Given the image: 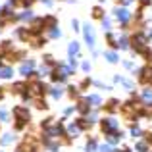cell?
<instances>
[{"instance_id":"obj_1","label":"cell","mask_w":152,"mask_h":152,"mask_svg":"<svg viewBox=\"0 0 152 152\" xmlns=\"http://www.w3.org/2000/svg\"><path fill=\"white\" fill-rule=\"evenodd\" d=\"M100 127H102L104 135H108V133H112V131L118 129V121H115V119L106 118V119H102V121H100Z\"/></svg>"},{"instance_id":"obj_2","label":"cell","mask_w":152,"mask_h":152,"mask_svg":"<svg viewBox=\"0 0 152 152\" xmlns=\"http://www.w3.org/2000/svg\"><path fill=\"white\" fill-rule=\"evenodd\" d=\"M121 137H123L121 131H112V133L106 135V141H108V145H115V142L121 141Z\"/></svg>"},{"instance_id":"obj_3","label":"cell","mask_w":152,"mask_h":152,"mask_svg":"<svg viewBox=\"0 0 152 152\" xmlns=\"http://www.w3.org/2000/svg\"><path fill=\"white\" fill-rule=\"evenodd\" d=\"M85 39H87V45L89 46L94 45V33H93V29H91L89 25H87V29H85Z\"/></svg>"},{"instance_id":"obj_4","label":"cell","mask_w":152,"mask_h":152,"mask_svg":"<svg viewBox=\"0 0 152 152\" xmlns=\"http://www.w3.org/2000/svg\"><path fill=\"white\" fill-rule=\"evenodd\" d=\"M33 66H35V62H33V60H29L27 64H23V66H21V73L25 75V77H27L29 73H33V71H31V69H33Z\"/></svg>"},{"instance_id":"obj_5","label":"cell","mask_w":152,"mask_h":152,"mask_svg":"<svg viewBox=\"0 0 152 152\" xmlns=\"http://www.w3.org/2000/svg\"><path fill=\"white\" fill-rule=\"evenodd\" d=\"M115 18H118L119 21H127V19H129V12L123 10V8L121 10H115Z\"/></svg>"},{"instance_id":"obj_6","label":"cell","mask_w":152,"mask_h":152,"mask_svg":"<svg viewBox=\"0 0 152 152\" xmlns=\"http://www.w3.org/2000/svg\"><path fill=\"white\" fill-rule=\"evenodd\" d=\"M79 131H81V129H79L77 123H71V125H67V135H69V137H77Z\"/></svg>"},{"instance_id":"obj_7","label":"cell","mask_w":152,"mask_h":152,"mask_svg":"<svg viewBox=\"0 0 152 152\" xmlns=\"http://www.w3.org/2000/svg\"><path fill=\"white\" fill-rule=\"evenodd\" d=\"M42 25H46V29H52V27L56 25V18L54 15H46V18L42 19Z\"/></svg>"},{"instance_id":"obj_8","label":"cell","mask_w":152,"mask_h":152,"mask_svg":"<svg viewBox=\"0 0 152 152\" xmlns=\"http://www.w3.org/2000/svg\"><path fill=\"white\" fill-rule=\"evenodd\" d=\"M79 125V129H83V131H87V129H91V121H87L85 118H79L77 121H75Z\"/></svg>"},{"instance_id":"obj_9","label":"cell","mask_w":152,"mask_h":152,"mask_svg":"<svg viewBox=\"0 0 152 152\" xmlns=\"http://www.w3.org/2000/svg\"><path fill=\"white\" fill-rule=\"evenodd\" d=\"M106 112H114V110H118V100H115V98H110V100L106 102Z\"/></svg>"},{"instance_id":"obj_10","label":"cell","mask_w":152,"mask_h":152,"mask_svg":"<svg viewBox=\"0 0 152 152\" xmlns=\"http://www.w3.org/2000/svg\"><path fill=\"white\" fill-rule=\"evenodd\" d=\"M12 75H14L12 67H0V77H2V79H10Z\"/></svg>"},{"instance_id":"obj_11","label":"cell","mask_w":152,"mask_h":152,"mask_svg":"<svg viewBox=\"0 0 152 152\" xmlns=\"http://www.w3.org/2000/svg\"><path fill=\"white\" fill-rule=\"evenodd\" d=\"M85 152H98V146H96V141H94V139H91V141L87 142Z\"/></svg>"},{"instance_id":"obj_12","label":"cell","mask_w":152,"mask_h":152,"mask_svg":"<svg viewBox=\"0 0 152 152\" xmlns=\"http://www.w3.org/2000/svg\"><path fill=\"white\" fill-rule=\"evenodd\" d=\"M148 150H152V146H150L146 141H141V142L137 145V152H148Z\"/></svg>"},{"instance_id":"obj_13","label":"cell","mask_w":152,"mask_h":152,"mask_svg":"<svg viewBox=\"0 0 152 152\" xmlns=\"http://www.w3.org/2000/svg\"><path fill=\"white\" fill-rule=\"evenodd\" d=\"M77 110L81 112V114H89V102H87V100H81V102L77 104Z\"/></svg>"},{"instance_id":"obj_14","label":"cell","mask_w":152,"mask_h":152,"mask_svg":"<svg viewBox=\"0 0 152 152\" xmlns=\"http://www.w3.org/2000/svg\"><path fill=\"white\" fill-rule=\"evenodd\" d=\"M87 102H93V106H100V96H98V94H91V96L87 98Z\"/></svg>"},{"instance_id":"obj_15","label":"cell","mask_w":152,"mask_h":152,"mask_svg":"<svg viewBox=\"0 0 152 152\" xmlns=\"http://www.w3.org/2000/svg\"><path fill=\"white\" fill-rule=\"evenodd\" d=\"M77 52H79V45H77V42H71V45H69V56L73 58Z\"/></svg>"},{"instance_id":"obj_16","label":"cell","mask_w":152,"mask_h":152,"mask_svg":"<svg viewBox=\"0 0 152 152\" xmlns=\"http://www.w3.org/2000/svg\"><path fill=\"white\" fill-rule=\"evenodd\" d=\"M141 135H142V131L137 125H131V137H141Z\"/></svg>"},{"instance_id":"obj_17","label":"cell","mask_w":152,"mask_h":152,"mask_svg":"<svg viewBox=\"0 0 152 152\" xmlns=\"http://www.w3.org/2000/svg\"><path fill=\"white\" fill-rule=\"evenodd\" d=\"M142 100H145V102L152 100V89H145V93H142Z\"/></svg>"},{"instance_id":"obj_18","label":"cell","mask_w":152,"mask_h":152,"mask_svg":"<svg viewBox=\"0 0 152 152\" xmlns=\"http://www.w3.org/2000/svg\"><path fill=\"white\" fill-rule=\"evenodd\" d=\"M106 60H108V62H112V64H115V62H118V54H115V52H108Z\"/></svg>"},{"instance_id":"obj_19","label":"cell","mask_w":152,"mask_h":152,"mask_svg":"<svg viewBox=\"0 0 152 152\" xmlns=\"http://www.w3.org/2000/svg\"><path fill=\"white\" fill-rule=\"evenodd\" d=\"M52 96H54V98H60V96H62V89H60V87L52 89Z\"/></svg>"},{"instance_id":"obj_20","label":"cell","mask_w":152,"mask_h":152,"mask_svg":"<svg viewBox=\"0 0 152 152\" xmlns=\"http://www.w3.org/2000/svg\"><path fill=\"white\" fill-rule=\"evenodd\" d=\"M127 42H129V41H127V39H119L118 46H119V48H127V46H129V45H127Z\"/></svg>"},{"instance_id":"obj_21","label":"cell","mask_w":152,"mask_h":152,"mask_svg":"<svg viewBox=\"0 0 152 152\" xmlns=\"http://www.w3.org/2000/svg\"><path fill=\"white\" fill-rule=\"evenodd\" d=\"M93 15H94L96 19H100V18H102V10H100V8H94V10H93Z\"/></svg>"},{"instance_id":"obj_22","label":"cell","mask_w":152,"mask_h":152,"mask_svg":"<svg viewBox=\"0 0 152 152\" xmlns=\"http://www.w3.org/2000/svg\"><path fill=\"white\" fill-rule=\"evenodd\" d=\"M67 93H69V96H71V98L79 94V93H77V87H69V91H67Z\"/></svg>"},{"instance_id":"obj_23","label":"cell","mask_w":152,"mask_h":152,"mask_svg":"<svg viewBox=\"0 0 152 152\" xmlns=\"http://www.w3.org/2000/svg\"><path fill=\"white\" fill-rule=\"evenodd\" d=\"M12 139H14V135H6V137L2 139V142H4V145H8V142H10Z\"/></svg>"},{"instance_id":"obj_24","label":"cell","mask_w":152,"mask_h":152,"mask_svg":"<svg viewBox=\"0 0 152 152\" xmlns=\"http://www.w3.org/2000/svg\"><path fill=\"white\" fill-rule=\"evenodd\" d=\"M133 0H121V4H131Z\"/></svg>"},{"instance_id":"obj_25","label":"cell","mask_w":152,"mask_h":152,"mask_svg":"<svg viewBox=\"0 0 152 152\" xmlns=\"http://www.w3.org/2000/svg\"><path fill=\"white\" fill-rule=\"evenodd\" d=\"M2 96H4V91H2V87H0V100H2Z\"/></svg>"}]
</instances>
